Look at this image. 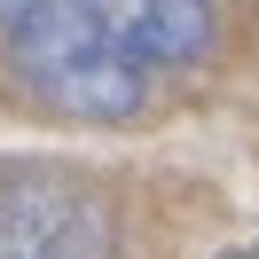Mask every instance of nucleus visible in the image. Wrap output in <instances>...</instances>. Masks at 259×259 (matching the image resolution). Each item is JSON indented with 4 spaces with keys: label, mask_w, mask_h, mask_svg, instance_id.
<instances>
[{
    "label": "nucleus",
    "mask_w": 259,
    "mask_h": 259,
    "mask_svg": "<svg viewBox=\"0 0 259 259\" xmlns=\"http://www.w3.org/2000/svg\"><path fill=\"white\" fill-rule=\"evenodd\" d=\"M24 8H32V0H0V16H8V24H16V16H24Z\"/></svg>",
    "instance_id": "obj_3"
},
{
    "label": "nucleus",
    "mask_w": 259,
    "mask_h": 259,
    "mask_svg": "<svg viewBox=\"0 0 259 259\" xmlns=\"http://www.w3.org/2000/svg\"><path fill=\"white\" fill-rule=\"evenodd\" d=\"M220 259H259V243H243V251H220Z\"/></svg>",
    "instance_id": "obj_4"
},
{
    "label": "nucleus",
    "mask_w": 259,
    "mask_h": 259,
    "mask_svg": "<svg viewBox=\"0 0 259 259\" xmlns=\"http://www.w3.org/2000/svg\"><path fill=\"white\" fill-rule=\"evenodd\" d=\"M118 212L95 181L55 165H8L0 173V259H110Z\"/></svg>",
    "instance_id": "obj_2"
},
{
    "label": "nucleus",
    "mask_w": 259,
    "mask_h": 259,
    "mask_svg": "<svg viewBox=\"0 0 259 259\" xmlns=\"http://www.w3.org/2000/svg\"><path fill=\"white\" fill-rule=\"evenodd\" d=\"M212 48V0H32L8 24V71L55 118H134L149 87Z\"/></svg>",
    "instance_id": "obj_1"
}]
</instances>
